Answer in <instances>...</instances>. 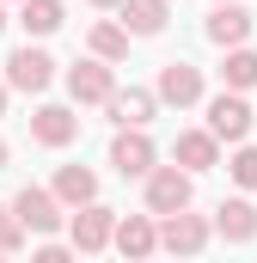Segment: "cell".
I'll return each mask as SVG.
<instances>
[{"label":"cell","mask_w":257,"mask_h":263,"mask_svg":"<svg viewBox=\"0 0 257 263\" xmlns=\"http://www.w3.org/2000/svg\"><path fill=\"white\" fill-rule=\"evenodd\" d=\"M117 6H123V31L128 37H159L166 18H172L166 0H117Z\"/></svg>","instance_id":"obj_16"},{"label":"cell","mask_w":257,"mask_h":263,"mask_svg":"<svg viewBox=\"0 0 257 263\" xmlns=\"http://www.w3.org/2000/svg\"><path fill=\"white\" fill-rule=\"evenodd\" d=\"M49 80H56V62H49V49H12L6 55V92H49Z\"/></svg>","instance_id":"obj_2"},{"label":"cell","mask_w":257,"mask_h":263,"mask_svg":"<svg viewBox=\"0 0 257 263\" xmlns=\"http://www.w3.org/2000/svg\"><path fill=\"white\" fill-rule=\"evenodd\" d=\"M153 98H159V104H178V110L202 104V67H196V62H166V67H159Z\"/></svg>","instance_id":"obj_4"},{"label":"cell","mask_w":257,"mask_h":263,"mask_svg":"<svg viewBox=\"0 0 257 263\" xmlns=\"http://www.w3.org/2000/svg\"><path fill=\"white\" fill-rule=\"evenodd\" d=\"M6 159H12V147H6V141H0V172H6Z\"/></svg>","instance_id":"obj_23"},{"label":"cell","mask_w":257,"mask_h":263,"mask_svg":"<svg viewBox=\"0 0 257 263\" xmlns=\"http://www.w3.org/2000/svg\"><path fill=\"white\" fill-rule=\"evenodd\" d=\"M208 135L214 141H245L251 135V104H245V92H221L214 104H208Z\"/></svg>","instance_id":"obj_5"},{"label":"cell","mask_w":257,"mask_h":263,"mask_svg":"<svg viewBox=\"0 0 257 263\" xmlns=\"http://www.w3.org/2000/svg\"><path fill=\"white\" fill-rule=\"evenodd\" d=\"M221 80H227L233 92H251V86H257V55L245 49V43H233V49H227V62H221Z\"/></svg>","instance_id":"obj_19"},{"label":"cell","mask_w":257,"mask_h":263,"mask_svg":"<svg viewBox=\"0 0 257 263\" xmlns=\"http://www.w3.org/2000/svg\"><path fill=\"white\" fill-rule=\"evenodd\" d=\"M111 227H117V208H104V202H80L74 208V251H104L111 245Z\"/></svg>","instance_id":"obj_7"},{"label":"cell","mask_w":257,"mask_h":263,"mask_svg":"<svg viewBox=\"0 0 257 263\" xmlns=\"http://www.w3.org/2000/svg\"><path fill=\"white\" fill-rule=\"evenodd\" d=\"M166 227H159V251H178V257H196L202 245H208V220L190 214V208H172V214H159Z\"/></svg>","instance_id":"obj_3"},{"label":"cell","mask_w":257,"mask_h":263,"mask_svg":"<svg viewBox=\"0 0 257 263\" xmlns=\"http://www.w3.org/2000/svg\"><path fill=\"white\" fill-rule=\"evenodd\" d=\"M67 92H74V104H104L111 92H117V73H111V62H74L67 67Z\"/></svg>","instance_id":"obj_8"},{"label":"cell","mask_w":257,"mask_h":263,"mask_svg":"<svg viewBox=\"0 0 257 263\" xmlns=\"http://www.w3.org/2000/svg\"><path fill=\"white\" fill-rule=\"evenodd\" d=\"M208 43H221V49H233V43H245L251 37V12L239 6V0H214V12H208Z\"/></svg>","instance_id":"obj_11"},{"label":"cell","mask_w":257,"mask_h":263,"mask_svg":"<svg viewBox=\"0 0 257 263\" xmlns=\"http://www.w3.org/2000/svg\"><path fill=\"white\" fill-rule=\"evenodd\" d=\"M172 159H178L184 172H214V165H221V141L208 129H184L178 147H172Z\"/></svg>","instance_id":"obj_14"},{"label":"cell","mask_w":257,"mask_h":263,"mask_svg":"<svg viewBox=\"0 0 257 263\" xmlns=\"http://www.w3.org/2000/svg\"><path fill=\"white\" fill-rule=\"evenodd\" d=\"M153 159H159V153H153L147 129H123L117 141H111V165H117L123 178H147V172H153Z\"/></svg>","instance_id":"obj_9"},{"label":"cell","mask_w":257,"mask_h":263,"mask_svg":"<svg viewBox=\"0 0 257 263\" xmlns=\"http://www.w3.org/2000/svg\"><path fill=\"white\" fill-rule=\"evenodd\" d=\"M86 43H92V55H98V62H123V55H128V31H123V25H111V18H104V25H92V37H86Z\"/></svg>","instance_id":"obj_20"},{"label":"cell","mask_w":257,"mask_h":263,"mask_svg":"<svg viewBox=\"0 0 257 263\" xmlns=\"http://www.w3.org/2000/svg\"><path fill=\"white\" fill-rule=\"evenodd\" d=\"M92 6H117V0H92Z\"/></svg>","instance_id":"obj_25"},{"label":"cell","mask_w":257,"mask_h":263,"mask_svg":"<svg viewBox=\"0 0 257 263\" xmlns=\"http://www.w3.org/2000/svg\"><path fill=\"white\" fill-rule=\"evenodd\" d=\"M62 18H67V6H62V0H25V6H19V25H25L31 37H49V31H62Z\"/></svg>","instance_id":"obj_18"},{"label":"cell","mask_w":257,"mask_h":263,"mask_svg":"<svg viewBox=\"0 0 257 263\" xmlns=\"http://www.w3.org/2000/svg\"><path fill=\"white\" fill-rule=\"evenodd\" d=\"M227 172H233V184H239V190H257V147L239 141V153L227 159Z\"/></svg>","instance_id":"obj_21"},{"label":"cell","mask_w":257,"mask_h":263,"mask_svg":"<svg viewBox=\"0 0 257 263\" xmlns=\"http://www.w3.org/2000/svg\"><path fill=\"white\" fill-rule=\"evenodd\" d=\"M214 233H221V239H233V245H245V239H257V208H251L245 196L221 202V208H214Z\"/></svg>","instance_id":"obj_15"},{"label":"cell","mask_w":257,"mask_h":263,"mask_svg":"<svg viewBox=\"0 0 257 263\" xmlns=\"http://www.w3.org/2000/svg\"><path fill=\"white\" fill-rule=\"evenodd\" d=\"M111 245L123 251V257H153L159 251V227H153V214H128L111 227Z\"/></svg>","instance_id":"obj_13"},{"label":"cell","mask_w":257,"mask_h":263,"mask_svg":"<svg viewBox=\"0 0 257 263\" xmlns=\"http://www.w3.org/2000/svg\"><path fill=\"white\" fill-rule=\"evenodd\" d=\"M190 196H196V172H184V165H153L147 172V214L190 208Z\"/></svg>","instance_id":"obj_1"},{"label":"cell","mask_w":257,"mask_h":263,"mask_svg":"<svg viewBox=\"0 0 257 263\" xmlns=\"http://www.w3.org/2000/svg\"><path fill=\"white\" fill-rule=\"evenodd\" d=\"M12 214H19L25 233H56V227H62V202H56V190H37V184H25V190L12 196Z\"/></svg>","instance_id":"obj_6"},{"label":"cell","mask_w":257,"mask_h":263,"mask_svg":"<svg viewBox=\"0 0 257 263\" xmlns=\"http://www.w3.org/2000/svg\"><path fill=\"white\" fill-rule=\"evenodd\" d=\"M19 245H25V227H19L12 202H0V251H19Z\"/></svg>","instance_id":"obj_22"},{"label":"cell","mask_w":257,"mask_h":263,"mask_svg":"<svg viewBox=\"0 0 257 263\" xmlns=\"http://www.w3.org/2000/svg\"><path fill=\"white\" fill-rule=\"evenodd\" d=\"M153 104H159V98H153L147 86H128V92H111V98H104V110H111L117 129H147V123H153Z\"/></svg>","instance_id":"obj_12"},{"label":"cell","mask_w":257,"mask_h":263,"mask_svg":"<svg viewBox=\"0 0 257 263\" xmlns=\"http://www.w3.org/2000/svg\"><path fill=\"white\" fill-rule=\"evenodd\" d=\"M98 196V178L86 172V165H62L56 172V202H67V208H80V202Z\"/></svg>","instance_id":"obj_17"},{"label":"cell","mask_w":257,"mask_h":263,"mask_svg":"<svg viewBox=\"0 0 257 263\" xmlns=\"http://www.w3.org/2000/svg\"><path fill=\"white\" fill-rule=\"evenodd\" d=\"M0 31H6V12H0Z\"/></svg>","instance_id":"obj_26"},{"label":"cell","mask_w":257,"mask_h":263,"mask_svg":"<svg viewBox=\"0 0 257 263\" xmlns=\"http://www.w3.org/2000/svg\"><path fill=\"white\" fill-rule=\"evenodd\" d=\"M74 135H80V117H74L67 104H37V110H31V141H37V147H67Z\"/></svg>","instance_id":"obj_10"},{"label":"cell","mask_w":257,"mask_h":263,"mask_svg":"<svg viewBox=\"0 0 257 263\" xmlns=\"http://www.w3.org/2000/svg\"><path fill=\"white\" fill-rule=\"evenodd\" d=\"M0 117H6V80H0Z\"/></svg>","instance_id":"obj_24"}]
</instances>
